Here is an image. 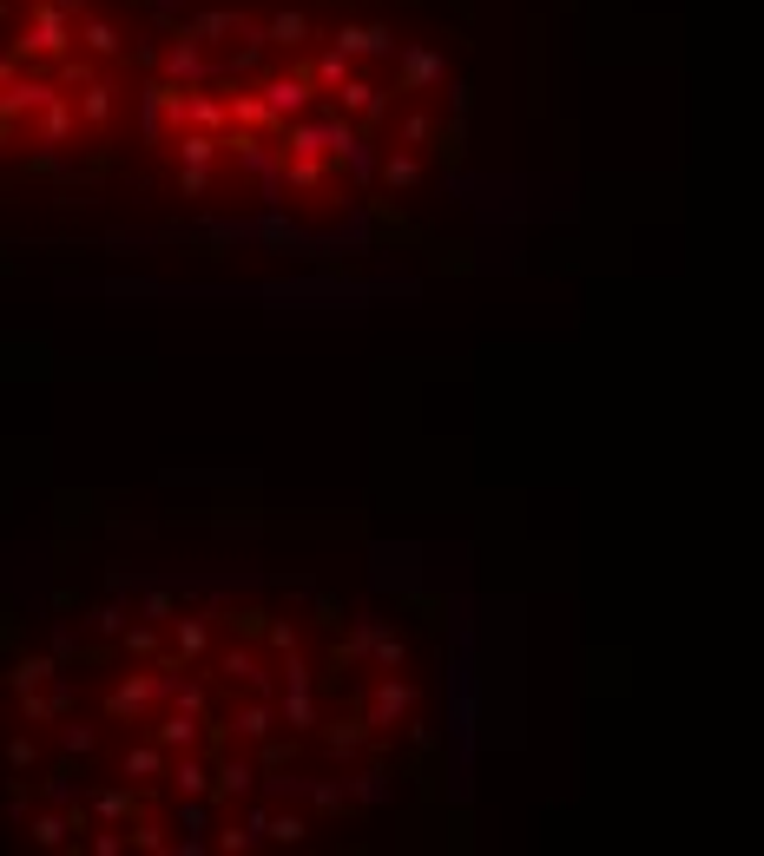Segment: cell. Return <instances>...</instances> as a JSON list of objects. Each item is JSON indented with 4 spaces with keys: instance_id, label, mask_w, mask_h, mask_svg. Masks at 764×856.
I'll return each mask as SVG.
<instances>
[{
    "instance_id": "6da1fadb",
    "label": "cell",
    "mask_w": 764,
    "mask_h": 856,
    "mask_svg": "<svg viewBox=\"0 0 764 856\" xmlns=\"http://www.w3.org/2000/svg\"><path fill=\"white\" fill-rule=\"evenodd\" d=\"M244 244L277 251V257H297V264H336V257H343V244H336V238L303 231V224L290 218V205H264L257 218H244Z\"/></svg>"
},
{
    "instance_id": "7a4b0ae2",
    "label": "cell",
    "mask_w": 764,
    "mask_h": 856,
    "mask_svg": "<svg viewBox=\"0 0 764 856\" xmlns=\"http://www.w3.org/2000/svg\"><path fill=\"white\" fill-rule=\"evenodd\" d=\"M73 47H80V40H73V20H66L53 0H33V20H27V33L14 40V53L20 60H66Z\"/></svg>"
},
{
    "instance_id": "3957f363",
    "label": "cell",
    "mask_w": 764,
    "mask_h": 856,
    "mask_svg": "<svg viewBox=\"0 0 764 856\" xmlns=\"http://www.w3.org/2000/svg\"><path fill=\"white\" fill-rule=\"evenodd\" d=\"M165 692H172V679H165V672H126V679L106 692V705H99V712H106L112 725H145V712H152Z\"/></svg>"
},
{
    "instance_id": "277c9868",
    "label": "cell",
    "mask_w": 764,
    "mask_h": 856,
    "mask_svg": "<svg viewBox=\"0 0 764 856\" xmlns=\"http://www.w3.org/2000/svg\"><path fill=\"white\" fill-rule=\"evenodd\" d=\"M172 33H191V40L211 53V47H224V40H257L264 27H257L244 7H198V14H185Z\"/></svg>"
},
{
    "instance_id": "5b68a950",
    "label": "cell",
    "mask_w": 764,
    "mask_h": 856,
    "mask_svg": "<svg viewBox=\"0 0 764 856\" xmlns=\"http://www.w3.org/2000/svg\"><path fill=\"white\" fill-rule=\"evenodd\" d=\"M442 80H448V60H442L435 47H422V40H409V47L396 53V93L422 99V93H435Z\"/></svg>"
},
{
    "instance_id": "8992f818",
    "label": "cell",
    "mask_w": 764,
    "mask_h": 856,
    "mask_svg": "<svg viewBox=\"0 0 764 856\" xmlns=\"http://www.w3.org/2000/svg\"><path fill=\"white\" fill-rule=\"evenodd\" d=\"M330 47H343L350 60H389L396 53V27L389 20H343L330 33Z\"/></svg>"
},
{
    "instance_id": "52a82bcc",
    "label": "cell",
    "mask_w": 764,
    "mask_h": 856,
    "mask_svg": "<svg viewBox=\"0 0 764 856\" xmlns=\"http://www.w3.org/2000/svg\"><path fill=\"white\" fill-rule=\"evenodd\" d=\"M178 93H185V86H172L165 73H159V80H145V93H139V139H145V152L165 145V126H172Z\"/></svg>"
},
{
    "instance_id": "ba28073f",
    "label": "cell",
    "mask_w": 764,
    "mask_h": 856,
    "mask_svg": "<svg viewBox=\"0 0 764 856\" xmlns=\"http://www.w3.org/2000/svg\"><path fill=\"white\" fill-rule=\"evenodd\" d=\"M73 40H80V53L93 66H112V60H126V27L112 14H80V27H73Z\"/></svg>"
},
{
    "instance_id": "9c48e42d",
    "label": "cell",
    "mask_w": 764,
    "mask_h": 856,
    "mask_svg": "<svg viewBox=\"0 0 764 856\" xmlns=\"http://www.w3.org/2000/svg\"><path fill=\"white\" fill-rule=\"evenodd\" d=\"M165 80L172 86H205V80H218V66H211V53L191 40V33H172V47H165Z\"/></svg>"
},
{
    "instance_id": "30bf717a",
    "label": "cell",
    "mask_w": 764,
    "mask_h": 856,
    "mask_svg": "<svg viewBox=\"0 0 764 856\" xmlns=\"http://www.w3.org/2000/svg\"><path fill=\"white\" fill-rule=\"evenodd\" d=\"M264 297H303V303H317V297H350V303H369L376 290L363 284V277H290V284H271Z\"/></svg>"
},
{
    "instance_id": "8fae6325",
    "label": "cell",
    "mask_w": 764,
    "mask_h": 856,
    "mask_svg": "<svg viewBox=\"0 0 764 856\" xmlns=\"http://www.w3.org/2000/svg\"><path fill=\"white\" fill-rule=\"evenodd\" d=\"M415 698H422V692H415L409 672H389V679L369 692V725H376V731H382V725H402V718L415 712Z\"/></svg>"
},
{
    "instance_id": "7c38bea8",
    "label": "cell",
    "mask_w": 764,
    "mask_h": 856,
    "mask_svg": "<svg viewBox=\"0 0 764 856\" xmlns=\"http://www.w3.org/2000/svg\"><path fill=\"white\" fill-rule=\"evenodd\" d=\"M172 119H178V126H198V132H224V126H231V99L185 86V93H178V106H172Z\"/></svg>"
},
{
    "instance_id": "4fadbf2b",
    "label": "cell",
    "mask_w": 764,
    "mask_h": 856,
    "mask_svg": "<svg viewBox=\"0 0 764 856\" xmlns=\"http://www.w3.org/2000/svg\"><path fill=\"white\" fill-rule=\"evenodd\" d=\"M369 731H376V725H369V712L363 718H323V725H317L323 758H330V764H356V751L369 745Z\"/></svg>"
},
{
    "instance_id": "5bb4252c",
    "label": "cell",
    "mask_w": 764,
    "mask_h": 856,
    "mask_svg": "<svg viewBox=\"0 0 764 856\" xmlns=\"http://www.w3.org/2000/svg\"><path fill=\"white\" fill-rule=\"evenodd\" d=\"M73 132H80V106L66 93H53L47 106L33 112V145H53V152H60V145H73Z\"/></svg>"
},
{
    "instance_id": "9a60e30c",
    "label": "cell",
    "mask_w": 764,
    "mask_h": 856,
    "mask_svg": "<svg viewBox=\"0 0 764 856\" xmlns=\"http://www.w3.org/2000/svg\"><path fill=\"white\" fill-rule=\"evenodd\" d=\"M317 40V20H310V7H277L271 20H264V47H284V53H303Z\"/></svg>"
},
{
    "instance_id": "2e32d148",
    "label": "cell",
    "mask_w": 764,
    "mask_h": 856,
    "mask_svg": "<svg viewBox=\"0 0 764 856\" xmlns=\"http://www.w3.org/2000/svg\"><path fill=\"white\" fill-rule=\"evenodd\" d=\"M172 652L185 659V666H205L211 652H218V619H172Z\"/></svg>"
},
{
    "instance_id": "e0dca14e",
    "label": "cell",
    "mask_w": 764,
    "mask_h": 856,
    "mask_svg": "<svg viewBox=\"0 0 764 856\" xmlns=\"http://www.w3.org/2000/svg\"><path fill=\"white\" fill-rule=\"evenodd\" d=\"M422 178H429V172H422V159H415L409 145H396L389 159H376V191H382V198H402V191H415Z\"/></svg>"
},
{
    "instance_id": "ac0fdd59",
    "label": "cell",
    "mask_w": 764,
    "mask_h": 856,
    "mask_svg": "<svg viewBox=\"0 0 764 856\" xmlns=\"http://www.w3.org/2000/svg\"><path fill=\"white\" fill-rule=\"evenodd\" d=\"M73 106H80V126L86 132H112V119H119V86H112V80H86Z\"/></svg>"
},
{
    "instance_id": "d6986e66",
    "label": "cell",
    "mask_w": 764,
    "mask_h": 856,
    "mask_svg": "<svg viewBox=\"0 0 764 856\" xmlns=\"http://www.w3.org/2000/svg\"><path fill=\"white\" fill-rule=\"evenodd\" d=\"M382 626L389 619H356L350 633L336 639V652H330V672H350V666H363L369 652H376V639H382Z\"/></svg>"
},
{
    "instance_id": "ffe728a7",
    "label": "cell",
    "mask_w": 764,
    "mask_h": 856,
    "mask_svg": "<svg viewBox=\"0 0 764 856\" xmlns=\"http://www.w3.org/2000/svg\"><path fill=\"white\" fill-rule=\"evenodd\" d=\"M277 718H284V725L297 731V738H310V731L323 725V712H317V692H310V685H284V692H277Z\"/></svg>"
},
{
    "instance_id": "44dd1931",
    "label": "cell",
    "mask_w": 764,
    "mask_h": 856,
    "mask_svg": "<svg viewBox=\"0 0 764 856\" xmlns=\"http://www.w3.org/2000/svg\"><path fill=\"white\" fill-rule=\"evenodd\" d=\"M53 93H60L53 80H7V86H0V126H7V119H20V112H40Z\"/></svg>"
},
{
    "instance_id": "7402d4cb",
    "label": "cell",
    "mask_w": 764,
    "mask_h": 856,
    "mask_svg": "<svg viewBox=\"0 0 764 856\" xmlns=\"http://www.w3.org/2000/svg\"><path fill=\"white\" fill-rule=\"evenodd\" d=\"M198 725H205L198 712H178V705H172L165 718H152V738H159V745L178 758V751H198Z\"/></svg>"
},
{
    "instance_id": "603a6c76",
    "label": "cell",
    "mask_w": 764,
    "mask_h": 856,
    "mask_svg": "<svg viewBox=\"0 0 764 856\" xmlns=\"http://www.w3.org/2000/svg\"><path fill=\"white\" fill-rule=\"evenodd\" d=\"M211 777H218V771H211V764L198 758V751H178L172 771H165V784H172L178 797H211Z\"/></svg>"
},
{
    "instance_id": "cb8c5ba5",
    "label": "cell",
    "mask_w": 764,
    "mask_h": 856,
    "mask_svg": "<svg viewBox=\"0 0 764 856\" xmlns=\"http://www.w3.org/2000/svg\"><path fill=\"white\" fill-rule=\"evenodd\" d=\"M119 771H126L132 784H145V777H165V771H172V751H165L159 738H139V745H126Z\"/></svg>"
},
{
    "instance_id": "d4e9b609",
    "label": "cell",
    "mask_w": 764,
    "mask_h": 856,
    "mask_svg": "<svg viewBox=\"0 0 764 856\" xmlns=\"http://www.w3.org/2000/svg\"><path fill=\"white\" fill-rule=\"evenodd\" d=\"M257 764L251 758H224L218 764V777H211V804H231V797H251V784H257Z\"/></svg>"
},
{
    "instance_id": "484cf974",
    "label": "cell",
    "mask_w": 764,
    "mask_h": 856,
    "mask_svg": "<svg viewBox=\"0 0 764 856\" xmlns=\"http://www.w3.org/2000/svg\"><path fill=\"white\" fill-rule=\"evenodd\" d=\"M86 804H93V824H132L145 810V797L132 791V784H119V791H93Z\"/></svg>"
},
{
    "instance_id": "4316f807",
    "label": "cell",
    "mask_w": 764,
    "mask_h": 856,
    "mask_svg": "<svg viewBox=\"0 0 764 856\" xmlns=\"http://www.w3.org/2000/svg\"><path fill=\"white\" fill-rule=\"evenodd\" d=\"M218 672H224V679H238V685H257V692H271V672L257 666V652L244 646V639H238V646H224V652H218Z\"/></svg>"
},
{
    "instance_id": "83f0119b",
    "label": "cell",
    "mask_w": 764,
    "mask_h": 856,
    "mask_svg": "<svg viewBox=\"0 0 764 856\" xmlns=\"http://www.w3.org/2000/svg\"><path fill=\"white\" fill-rule=\"evenodd\" d=\"M172 152H178V165H218L224 159V132H198V126H185L172 139Z\"/></svg>"
},
{
    "instance_id": "f1b7e54d",
    "label": "cell",
    "mask_w": 764,
    "mask_h": 856,
    "mask_svg": "<svg viewBox=\"0 0 764 856\" xmlns=\"http://www.w3.org/2000/svg\"><path fill=\"white\" fill-rule=\"evenodd\" d=\"M7 679H14V692H40V685L60 679V659H53V652H27V659H14Z\"/></svg>"
},
{
    "instance_id": "f546056e",
    "label": "cell",
    "mask_w": 764,
    "mask_h": 856,
    "mask_svg": "<svg viewBox=\"0 0 764 856\" xmlns=\"http://www.w3.org/2000/svg\"><path fill=\"white\" fill-rule=\"evenodd\" d=\"M191 244H198L205 257H224L231 244H244V218H238V224H211V218H198V224H191Z\"/></svg>"
},
{
    "instance_id": "4dcf8cb0",
    "label": "cell",
    "mask_w": 764,
    "mask_h": 856,
    "mask_svg": "<svg viewBox=\"0 0 764 856\" xmlns=\"http://www.w3.org/2000/svg\"><path fill=\"white\" fill-rule=\"evenodd\" d=\"M343 784H350V804H363V810H376V804H389V791H396V784H389V771H382V764H369V771H356V777H343Z\"/></svg>"
},
{
    "instance_id": "1f68e13d",
    "label": "cell",
    "mask_w": 764,
    "mask_h": 856,
    "mask_svg": "<svg viewBox=\"0 0 764 856\" xmlns=\"http://www.w3.org/2000/svg\"><path fill=\"white\" fill-rule=\"evenodd\" d=\"M303 797H310V810H317V817H343V810H350V784H336V777H310V784H303Z\"/></svg>"
},
{
    "instance_id": "d6a6232c",
    "label": "cell",
    "mask_w": 764,
    "mask_h": 856,
    "mask_svg": "<svg viewBox=\"0 0 764 856\" xmlns=\"http://www.w3.org/2000/svg\"><path fill=\"white\" fill-rule=\"evenodd\" d=\"M271 725H284V718H277V698H264V705H244V712L231 718V731H238V738H251V745H264V738H271Z\"/></svg>"
},
{
    "instance_id": "836d02e7",
    "label": "cell",
    "mask_w": 764,
    "mask_h": 856,
    "mask_svg": "<svg viewBox=\"0 0 764 856\" xmlns=\"http://www.w3.org/2000/svg\"><path fill=\"white\" fill-rule=\"evenodd\" d=\"M310 80H317L323 93H336V86L350 80V53H343V47H323L317 60H310Z\"/></svg>"
},
{
    "instance_id": "e575fe53",
    "label": "cell",
    "mask_w": 764,
    "mask_h": 856,
    "mask_svg": "<svg viewBox=\"0 0 764 856\" xmlns=\"http://www.w3.org/2000/svg\"><path fill=\"white\" fill-rule=\"evenodd\" d=\"M435 132H442V126H435V119H429L422 106H409V112L396 119V139L409 145V152H422V145H435Z\"/></svg>"
},
{
    "instance_id": "d590c367",
    "label": "cell",
    "mask_w": 764,
    "mask_h": 856,
    "mask_svg": "<svg viewBox=\"0 0 764 856\" xmlns=\"http://www.w3.org/2000/svg\"><path fill=\"white\" fill-rule=\"evenodd\" d=\"M119 652L126 659H159V626L152 619H132L126 633H119Z\"/></svg>"
},
{
    "instance_id": "8d00e7d4",
    "label": "cell",
    "mask_w": 764,
    "mask_h": 856,
    "mask_svg": "<svg viewBox=\"0 0 764 856\" xmlns=\"http://www.w3.org/2000/svg\"><path fill=\"white\" fill-rule=\"evenodd\" d=\"M86 626H93V639H119V633L132 626V613H126L119 600H99L93 613H86Z\"/></svg>"
},
{
    "instance_id": "74e56055",
    "label": "cell",
    "mask_w": 764,
    "mask_h": 856,
    "mask_svg": "<svg viewBox=\"0 0 764 856\" xmlns=\"http://www.w3.org/2000/svg\"><path fill=\"white\" fill-rule=\"evenodd\" d=\"M139 619L172 626V619H178V593H172V587H145V593H139Z\"/></svg>"
},
{
    "instance_id": "f35d334b",
    "label": "cell",
    "mask_w": 764,
    "mask_h": 856,
    "mask_svg": "<svg viewBox=\"0 0 764 856\" xmlns=\"http://www.w3.org/2000/svg\"><path fill=\"white\" fill-rule=\"evenodd\" d=\"M218 191V165H178V198H211Z\"/></svg>"
},
{
    "instance_id": "ab89813d",
    "label": "cell",
    "mask_w": 764,
    "mask_h": 856,
    "mask_svg": "<svg viewBox=\"0 0 764 856\" xmlns=\"http://www.w3.org/2000/svg\"><path fill=\"white\" fill-rule=\"evenodd\" d=\"M33 843H47V850H66V843H73V824H66V810H60V817H53V810H40V817H33Z\"/></svg>"
},
{
    "instance_id": "60d3db41",
    "label": "cell",
    "mask_w": 764,
    "mask_h": 856,
    "mask_svg": "<svg viewBox=\"0 0 764 856\" xmlns=\"http://www.w3.org/2000/svg\"><path fill=\"white\" fill-rule=\"evenodd\" d=\"M60 745H66V758H73V764H80V758H99V725H66Z\"/></svg>"
},
{
    "instance_id": "b9f144b4",
    "label": "cell",
    "mask_w": 764,
    "mask_h": 856,
    "mask_svg": "<svg viewBox=\"0 0 764 856\" xmlns=\"http://www.w3.org/2000/svg\"><path fill=\"white\" fill-rule=\"evenodd\" d=\"M369 659H376L382 672H402V666H409V646L396 639V626H382V639H376V652H369Z\"/></svg>"
},
{
    "instance_id": "7bdbcfd3",
    "label": "cell",
    "mask_w": 764,
    "mask_h": 856,
    "mask_svg": "<svg viewBox=\"0 0 764 856\" xmlns=\"http://www.w3.org/2000/svg\"><path fill=\"white\" fill-rule=\"evenodd\" d=\"M224 619H231V633L238 639H264L271 633V613H264V606H238V613H224Z\"/></svg>"
},
{
    "instance_id": "ee69618b",
    "label": "cell",
    "mask_w": 764,
    "mask_h": 856,
    "mask_svg": "<svg viewBox=\"0 0 764 856\" xmlns=\"http://www.w3.org/2000/svg\"><path fill=\"white\" fill-rule=\"evenodd\" d=\"M126 843H132V850H172V837H165V830H159V824H152V817H145V810H139V817H132Z\"/></svg>"
},
{
    "instance_id": "f6af8a7d",
    "label": "cell",
    "mask_w": 764,
    "mask_h": 856,
    "mask_svg": "<svg viewBox=\"0 0 764 856\" xmlns=\"http://www.w3.org/2000/svg\"><path fill=\"white\" fill-rule=\"evenodd\" d=\"M165 698H172L178 712H198V718L211 712V692H205V685H191V679H172V692H165Z\"/></svg>"
},
{
    "instance_id": "bcb514c9",
    "label": "cell",
    "mask_w": 764,
    "mask_h": 856,
    "mask_svg": "<svg viewBox=\"0 0 764 856\" xmlns=\"http://www.w3.org/2000/svg\"><path fill=\"white\" fill-rule=\"evenodd\" d=\"M211 534H218V540H238V534H264V521H257V514H218V521H211Z\"/></svg>"
},
{
    "instance_id": "7dc6e473",
    "label": "cell",
    "mask_w": 764,
    "mask_h": 856,
    "mask_svg": "<svg viewBox=\"0 0 764 856\" xmlns=\"http://www.w3.org/2000/svg\"><path fill=\"white\" fill-rule=\"evenodd\" d=\"M303 837H310V830H303V817H297V810H284V817H271V843H284V850H297Z\"/></svg>"
},
{
    "instance_id": "c3c4849f",
    "label": "cell",
    "mask_w": 764,
    "mask_h": 856,
    "mask_svg": "<svg viewBox=\"0 0 764 856\" xmlns=\"http://www.w3.org/2000/svg\"><path fill=\"white\" fill-rule=\"evenodd\" d=\"M7 764H14V771H33V764H40V738H27V731L7 738Z\"/></svg>"
},
{
    "instance_id": "681fc988",
    "label": "cell",
    "mask_w": 764,
    "mask_h": 856,
    "mask_svg": "<svg viewBox=\"0 0 764 856\" xmlns=\"http://www.w3.org/2000/svg\"><path fill=\"white\" fill-rule=\"evenodd\" d=\"M53 659H60V666H80V659H86L80 633H66V626H60V633H53Z\"/></svg>"
},
{
    "instance_id": "f907efd6",
    "label": "cell",
    "mask_w": 764,
    "mask_h": 856,
    "mask_svg": "<svg viewBox=\"0 0 764 856\" xmlns=\"http://www.w3.org/2000/svg\"><path fill=\"white\" fill-rule=\"evenodd\" d=\"M271 817H277L271 804H251V810H244V830H251L257 843H271Z\"/></svg>"
},
{
    "instance_id": "816d5d0a",
    "label": "cell",
    "mask_w": 764,
    "mask_h": 856,
    "mask_svg": "<svg viewBox=\"0 0 764 856\" xmlns=\"http://www.w3.org/2000/svg\"><path fill=\"white\" fill-rule=\"evenodd\" d=\"M290 758H297V745H271V738H264V751H257V771H284Z\"/></svg>"
},
{
    "instance_id": "f5cc1de1",
    "label": "cell",
    "mask_w": 764,
    "mask_h": 856,
    "mask_svg": "<svg viewBox=\"0 0 764 856\" xmlns=\"http://www.w3.org/2000/svg\"><path fill=\"white\" fill-rule=\"evenodd\" d=\"M409 738H415V751H422V758H435V751H442V731H435V725H422V718L409 725Z\"/></svg>"
},
{
    "instance_id": "db71d44e",
    "label": "cell",
    "mask_w": 764,
    "mask_h": 856,
    "mask_svg": "<svg viewBox=\"0 0 764 856\" xmlns=\"http://www.w3.org/2000/svg\"><path fill=\"white\" fill-rule=\"evenodd\" d=\"M310 613H317V626H343V600H336V593H317Z\"/></svg>"
},
{
    "instance_id": "11a10c76",
    "label": "cell",
    "mask_w": 764,
    "mask_h": 856,
    "mask_svg": "<svg viewBox=\"0 0 764 856\" xmlns=\"http://www.w3.org/2000/svg\"><path fill=\"white\" fill-rule=\"evenodd\" d=\"M251 843H257V837L244 830V817H238V824H224V830H218V850H251Z\"/></svg>"
},
{
    "instance_id": "9f6ffc18",
    "label": "cell",
    "mask_w": 764,
    "mask_h": 856,
    "mask_svg": "<svg viewBox=\"0 0 764 856\" xmlns=\"http://www.w3.org/2000/svg\"><path fill=\"white\" fill-rule=\"evenodd\" d=\"M112 540H152V521H106Z\"/></svg>"
},
{
    "instance_id": "6f0895ef",
    "label": "cell",
    "mask_w": 764,
    "mask_h": 856,
    "mask_svg": "<svg viewBox=\"0 0 764 856\" xmlns=\"http://www.w3.org/2000/svg\"><path fill=\"white\" fill-rule=\"evenodd\" d=\"M448 112H455V119H468V112H475V86H448Z\"/></svg>"
},
{
    "instance_id": "680465c9",
    "label": "cell",
    "mask_w": 764,
    "mask_h": 856,
    "mask_svg": "<svg viewBox=\"0 0 764 856\" xmlns=\"http://www.w3.org/2000/svg\"><path fill=\"white\" fill-rule=\"evenodd\" d=\"M264 639H271V646H277V652H290V646H297V626H290V619H277V613H271V633H264Z\"/></svg>"
},
{
    "instance_id": "91938a15",
    "label": "cell",
    "mask_w": 764,
    "mask_h": 856,
    "mask_svg": "<svg viewBox=\"0 0 764 856\" xmlns=\"http://www.w3.org/2000/svg\"><path fill=\"white\" fill-rule=\"evenodd\" d=\"M284 685H310V666H303V652H297V646L284 652Z\"/></svg>"
},
{
    "instance_id": "94428289",
    "label": "cell",
    "mask_w": 764,
    "mask_h": 856,
    "mask_svg": "<svg viewBox=\"0 0 764 856\" xmlns=\"http://www.w3.org/2000/svg\"><path fill=\"white\" fill-rule=\"evenodd\" d=\"M53 7H60V14L73 20V27H80V14H86V0H53Z\"/></svg>"
}]
</instances>
